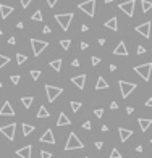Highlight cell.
<instances>
[{"label":"cell","instance_id":"52a82bcc","mask_svg":"<svg viewBox=\"0 0 152 158\" xmlns=\"http://www.w3.org/2000/svg\"><path fill=\"white\" fill-rule=\"evenodd\" d=\"M118 85H120V92H122L123 98H128L131 95V92H134V89H136L134 82H126V81H118Z\"/></svg>","mask_w":152,"mask_h":158},{"label":"cell","instance_id":"7a4b0ae2","mask_svg":"<svg viewBox=\"0 0 152 158\" xmlns=\"http://www.w3.org/2000/svg\"><path fill=\"white\" fill-rule=\"evenodd\" d=\"M55 19H57V23L60 24L62 29L68 31L71 24V19H73V13H58V15H55Z\"/></svg>","mask_w":152,"mask_h":158},{"label":"cell","instance_id":"6125c7cd","mask_svg":"<svg viewBox=\"0 0 152 158\" xmlns=\"http://www.w3.org/2000/svg\"><path fill=\"white\" fill-rule=\"evenodd\" d=\"M86 158H89V157H86Z\"/></svg>","mask_w":152,"mask_h":158},{"label":"cell","instance_id":"ba28073f","mask_svg":"<svg viewBox=\"0 0 152 158\" xmlns=\"http://www.w3.org/2000/svg\"><path fill=\"white\" fill-rule=\"evenodd\" d=\"M134 5H136V0H128V2H122L118 5V8L122 10L125 15H128L130 18H133L134 15Z\"/></svg>","mask_w":152,"mask_h":158},{"label":"cell","instance_id":"6f0895ef","mask_svg":"<svg viewBox=\"0 0 152 158\" xmlns=\"http://www.w3.org/2000/svg\"><path fill=\"white\" fill-rule=\"evenodd\" d=\"M110 2H112V0H105V3H110Z\"/></svg>","mask_w":152,"mask_h":158},{"label":"cell","instance_id":"f35d334b","mask_svg":"<svg viewBox=\"0 0 152 158\" xmlns=\"http://www.w3.org/2000/svg\"><path fill=\"white\" fill-rule=\"evenodd\" d=\"M20 2H21V6H23V8H28V6L31 5V2H33V0H20Z\"/></svg>","mask_w":152,"mask_h":158},{"label":"cell","instance_id":"6da1fadb","mask_svg":"<svg viewBox=\"0 0 152 158\" xmlns=\"http://www.w3.org/2000/svg\"><path fill=\"white\" fill-rule=\"evenodd\" d=\"M81 149H84V144L79 140L76 132H70L68 140H67V144H65V150H81Z\"/></svg>","mask_w":152,"mask_h":158},{"label":"cell","instance_id":"bcb514c9","mask_svg":"<svg viewBox=\"0 0 152 158\" xmlns=\"http://www.w3.org/2000/svg\"><path fill=\"white\" fill-rule=\"evenodd\" d=\"M110 108H112V110H117V108H118V103H117V102H112V103H110Z\"/></svg>","mask_w":152,"mask_h":158},{"label":"cell","instance_id":"4316f807","mask_svg":"<svg viewBox=\"0 0 152 158\" xmlns=\"http://www.w3.org/2000/svg\"><path fill=\"white\" fill-rule=\"evenodd\" d=\"M31 19H33V21H42V11H41V10L34 11L33 16H31Z\"/></svg>","mask_w":152,"mask_h":158},{"label":"cell","instance_id":"d590c367","mask_svg":"<svg viewBox=\"0 0 152 158\" xmlns=\"http://www.w3.org/2000/svg\"><path fill=\"white\" fill-rule=\"evenodd\" d=\"M41 158H52V153L47 150H41Z\"/></svg>","mask_w":152,"mask_h":158},{"label":"cell","instance_id":"9f6ffc18","mask_svg":"<svg viewBox=\"0 0 152 158\" xmlns=\"http://www.w3.org/2000/svg\"><path fill=\"white\" fill-rule=\"evenodd\" d=\"M23 26H25V24H23V23H21V21H20V23H18V24H16V27H18V29H23Z\"/></svg>","mask_w":152,"mask_h":158},{"label":"cell","instance_id":"1f68e13d","mask_svg":"<svg viewBox=\"0 0 152 158\" xmlns=\"http://www.w3.org/2000/svg\"><path fill=\"white\" fill-rule=\"evenodd\" d=\"M110 158H122L120 150L118 149H112V152H110Z\"/></svg>","mask_w":152,"mask_h":158},{"label":"cell","instance_id":"f5cc1de1","mask_svg":"<svg viewBox=\"0 0 152 158\" xmlns=\"http://www.w3.org/2000/svg\"><path fill=\"white\" fill-rule=\"evenodd\" d=\"M81 31H83V32H88V26L83 24V26H81Z\"/></svg>","mask_w":152,"mask_h":158},{"label":"cell","instance_id":"681fc988","mask_svg":"<svg viewBox=\"0 0 152 158\" xmlns=\"http://www.w3.org/2000/svg\"><path fill=\"white\" fill-rule=\"evenodd\" d=\"M133 111H134V108H133V106H126V113H128V115H131Z\"/></svg>","mask_w":152,"mask_h":158},{"label":"cell","instance_id":"816d5d0a","mask_svg":"<svg viewBox=\"0 0 152 158\" xmlns=\"http://www.w3.org/2000/svg\"><path fill=\"white\" fill-rule=\"evenodd\" d=\"M143 150H144V147H143V145H138V147H136V152H139V153H141Z\"/></svg>","mask_w":152,"mask_h":158},{"label":"cell","instance_id":"94428289","mask_svg":"<svg viewBox=\"0 0 152 158\" xmlns=\"http://www.w3.org/2000/svg\"><path fill=\"white\" fill-rule=\"evenodd\" d=\"M151 144H152V139H151Z\"/></svg>","mask_w":152,"mask_h":158},{"label":"cell","instance_id":"8fae6325","mask_svg":"<svg viewBox=\"0 0 152 158\" xmlns=\"http://www.w3.org/2000/svg\"><path fill=\"white\" fill-rule=\"evenodd\" d=\"M0 116H15V110H13V106L8 100L3 102L2 108H0Z\"/></svg>","mask_w":152,"mask_h":158},{"label":"cell","instance_id":"2e32d148","mask_svg":"<svg viewBox=\"0 0 152 158\" xmlns=\"http://www.w3.org/2000/svg\"><path fill=\"white\" fill-rule=\"evenodd\" d=\"M104 27H107V29H112V31H118V18L117 16H113V18L107 19L105 23H104Z\"/></svg>","mask_w":152,"mask_h":158},{"label":"cell","instance_id":"c3c4849f","mask_svg":"<svg viewBox=\"0 0 152 158\" xmlns=\"http://www.w3.org/2000/svg\"><path fill=\"white\" fill-rule=\"evenodd\" d=\"M89 47V44L88 42H81V50H86Z\"/></svg>","mask_w":152,"mask_h":158},{"label":"cell","instance_id":"680465c9","mask_svg":"<svg viewBox=\"0 0 152 158\" xmlns=\"http://www.w3.org/2000/svg\"><path fill=\"white\" fill-rule=\"evenodd\" d=\"M2 85H3V84H2V81H0V87H2Z\"/></svg>","mask_w":152,"mask_h":158},{"label":"cell","instance_id":"f6af8a7d","mask_svg":"<svg viewBox=\"0 0 152 158\" xmlns=\"http://www.w3.org/2000/svg\"><path fill=\"white\" fill-rule=\"evenodd\" d=\"M71 65H73V66H76V68H78V66H79V60H78V58H75V60L71 61Z\"/></svg>","mask_w":152,"mask_h":158},{"label":"cell","instance_id":"836d02e7","mask_svg":"<svg viewBox=\"0 0 152 158\" xmlns=\"http://www.w3.org/2000/svg\"><path fill=\"white\" fill-rule=\"evenodd\" d=\"M20 79H21V76H20V74H13V76H10V81L13 82V84H20Z\"/></svg>","mask_w":152,"mask_h":158},{"label":"cell","instance_id":"cb8c5ba5","mask_svg":"<svg viewBox=\"0 0 152 158\" xmlns=\"http://www.w3.org/2000/svg\"><path fill=\"white\" fill-rule=\"evenodd\" d=\"M34 131V126L33 124H28V123H23V136L28 137L31 132Z\"/></svg>","mask_w":152,"mask_h":158},{"label":"cell","instance_id":"5bb4252c","mask_svg":"<svg viewBox=\"0 0 152 158\" xmlns=\"http://www.w3.org/2000/svg\"><path fill=\"white\" fill-rule=\"evenodd\" d=\"M128 49H126V44L123 42H118V45L115 47V49H113V55H120V57H128Z\"/></svg>","mask_w":152,"mask_h":158},{"label":"cell","instance_id":"484cf974","mask_svg":"<svg viewBox=\"0 0 152 158\" xmlns=\"http://www.w3.org/2000/svg\"><path fill=\"white\" fill-rule=\"evenodd\" d=\"M33 97H21V103L25 108H31V105H33Z\"/></svg>","mask_w":152,"mask_h":158},{"label":"cell","instance_id":"ffe728a7","mask_svg":"<svg viewBox=\"0 0 152 158\" xmlns=\"http://www.w3.org/2000/svg\"><path fill=\"white\" fill-rule=\"evenodd\" d=\"M68 124H71V119L68 118L65 113H60V116H58V119H57V126H68Z\"/></svg>","mask_w":152,"mask_h":158},{"label":"cell","instance_id":"277c9868","mask_svg":"<svg viewBox=\"0 0 152 158\" xmlns=\"http://www.w3.org/2000/svg\"><path fill=\"white\" fill-rule=\"evenodd\" d=\"M63 92V89L58 87V85H52V84H46V94H47V98H49V102L52 103V102L57 100V97Z\"/></svg>","mask_w":152,"mask_h":158},{"label":"cell","instance_id":"7dc6e473","mask_svg":"<svg viewBox=\"0 0 152 158\" xmlns=\"http://www.w3.org/2000/svg\"><path fill=\"white\" fill-rule=\"evenodd\" d=\"M146 106H149V108H152V97L146 100Z\"/></svg>","mask_w":152,"mask_h":158},{"label":"cell","instance_id":"ab89813d","mask_svg":"<svg viewBox=\"0 0 152 158\" xmlns=\"http://www.w3.org/2000/svg\"><path fill=\"white\" fill-rule=\"evenodd\" d=\"M136 52H138V55H144V53H146V49H144L143 45H139V47H138V50H136Z\"/></svg>","mask_w":152,"mask_h":158},{"label":"cell","instance_id":"91938a15","mask_svg":"<svg viewBox=\"0 0 152 158\" xmlns=\"http://www.w3.org/2000/svg\"><path fill=\"white\" fill-rule=\"evenodd\" d=\"M2 34H3V32H2V29H0V36H2Z\"/></svg>","mask_w":152,"mask_h":158},{"label":"cell","instance_id":"d6a6232c","mask_svg":"<svg viewBox=\"0 0 152 158\" xmlns=\"http://www.w3.org/2000/svg\"><path fill=\"white\" fill-rule=\"evenodd\" d=\"M31 78H33L34 81H37V79L41 78V71L39 70H31Z\"/></svg>","mask_w":152,"mask_h":158},{"label":"cell","instance_id":"9a60e30c","mask_svg":"<svg viewBox=\"0 0 152 158\" xmlns=\"http://www.w3.org/2000/svg\"><path fill=\"white\" fill-rule=\"evenodd\" d=\"M31 153H33V145H26L23 149L16 150V155L20 158H31Z\"/></svg>","mask_w":152,"mask_h":158},{"label":"cell","instance_id":"7bdbcfd3","mask_svg":"<svg viewBox=\"0 0 152 158\" xmlns=\"http://www.w3.org/2000/svg\"><path fill=\"white\" fill-rule=\"evenodd\" d=\"M42 32H44V34H50V32H52V29H50V27H49V26H44V29H42Z\"/></svg>","mask_w":152,"mask_h":158},{"label":"cell","instance_id":"f907efd6","mask_svg":"<svg viewBox=\"0 0 152 158\" xmlns=\"http://www.w3.org/2000/svg\"><path fill=\"white\" fill-rule=\"evenodd\" d=\"M101 131H102V132H107V131H109V126H107V124H104V126H102V129H101Z\"/></svg>","mask_w":152,"mask_h":158},{"label":"cell","instance_id":"8d00e7d4","mask_svg":"<svg viewBox=\"0 0 152 158\" xmlns=\"http://www.w3.org/2000/svg\"><path fill=\"white\" fill-rule=\"evenodd\" d=\"M91 128H92L91 121H86V123H83V129H86V131H91Z\"/></svg>","mask_w":152,"mask_h":158},{"label":"cell","instance_id":"ac0fdd59","mask_svg":"<svg viewBox=\"0 0 152 158\" xmlns=\"http://www.w3.org/2000/svg\"><path fill=\"white\" fill-rule=\"evenodd\" d=\"M138 124H139L141 131H143V132H146L147 129L151 128V124H152V119H149V118H138Z\"/></svg>","mask_w":152,"mask_h":158},{"label":"cell","instance_id":"83f0119b","mask_svg":"<svg viewBox=\"0 0 152 158\" xmlns=\"http://www.w3.org/2000/svg\"><path fill=\"white\" fill-rule=\"evenodd\" d=\"M26 60H28L26 55H23V53H16V63H18V65L26 63Z\"/></svg>","mask_w":152,"mask_h":158},{"label":"cell","instance_id":"44dd1931","mask_svg":"<svg viewBox=\"0 0 152 158\" xmlns=\"http://www.w3.org/2000/svg\"><path fill=\"white\" fill-rule=\"evenodd\" d=\"M49 116H50V111L44 105H41L39 106V111H37V118H49Z\"/></svg>","mask_w":152,"mask_h":158},{"label":"cell","instance_id":"3957f363","mask_svg":"<svg viewBox=\"0 0 152 158\" xmlns=\"http://www.w3.org/2000/svg\"><path fill=\"white\" fill-rule=\"evenodd\" d=\"M134 71L139 74L144 81H149L151 79V71H152V63H144V65H138L134 66Z\"/></svg>","mask_w":152,"mask_h":158},{"label":"cell","instance_id":"e575fe53","mask_svg":"<svg viewBox=\"0 0 152 158\" xmlns=\"http://www.w3.org/2000/svg\"><path fill=\"white\" fill-rule=\"evenodd\" d=\"M99 63H101V58L99 57H91V65L92 66H97Z\"/></svg>","mask_w":152,"mask_h":158},{"label":"cell","instance_id":"5b68a950","mask_svg":"<svg viewBox=\"0 0 152 158\" xmlns=\"http://www.w3.org/2000/svg\"><path fill=\"white\" fill-rule=\"evenodd\" d=\"M47 45H49V42H46V40L31 39V47H33V53H34V57H39V55L47 49Z\"/></svg>","mask_w":152,"mask_h":158},{"label":"cell","instance_id":"f546056e","mask_svg":"<svg viewBox=\"0 0 152 158\" xmlns=\"http://www.w3.org/2000/svg\"><path fill=\"white\" fill-rule=\"evenodd\" d=\"M70 106H71V110H73V111L76 113V111H79V110H81L83 103H81V102H71Z\"/></svg>","mask_w":152,"mask_h":158},{"label":"cell","instance_id":"4dcf8cb0","mask_svg":"<svg viewBox=\"0 0 152 158\" xmlns=\"http://www.w3.org/2000/svg\"><path fill=\"white\" fill-rule=\"evenodd\" d=\"M60 45L63 47V50H68L71 45V40L70 39H65V40H60Z\"/></svg>","mask_w":152,"mask_h":158},{"label":"cell","instance_id":"11a10c76","mask_svg":"<svg viewBox=\"0 0 152 158\" xmlns=\"http://www.w3.org/2000/svg\"><path fill=\"white\" fill-rule=\"evenodd\" d=\"M109 68H110V71H117V66H115V65H110Z\"/></svg>","mask_w":152,"mask_h":158},{"label":"cell","instance_id":"4fadbf2b","mask_svg":"<svg viewBox=\"0 0 152 158\" xmlns=\"http://www.w3.org/2000/svg\"><path fill=\"white\" fill-rule=\"evenodd\" d=\"M13 11H15L13 6H8V5H5V3H0V18L2 19H7Z\"/></svg>","mask_w":152,"mask_h":158},{"label":"cell","instance_id":"9c48e42d","mask_svg":"<svg viewBox=\"0 0 152 158\" xmlns=\"http://www.w3.org/2000/svg\"><path fill=\"white\" fill-rule=\"evenodd\" d=\"M15 131H16V123H10V124L2 126V128H0V132H2L8 140L15 139Z\"/></svg>","mask_w":152,"mask_h":158},{"label":"cell","instance_id":"7402d4cb","mask_svg":"<svg viewBox=\"0 0 152 158\" xmlns=\"http://www.w3.org/2000/svg\"><path fill=\"white\" fill-rule=\"evenodd\" d=\"M101 89H109V84L102 76L97 78V84H96V90H101Z\"/></svg>","mask_w":152,"mask_h":158},{"label":"cell","instance_id":"ee69618b","mask_svg":"<svg viewBox=\"0 0 152 158\" xmlns=\"http://www.w3.org/2000/svg\"><path fill=\"white\" fill-rule=\"evenodd\" d=\"M8 44H10V45H15V44H16V39H15V37H10V39H8Z\"/></svg>","mask_w":152,"mask_h":158},{"label":"cell","instance_id":"603a6c76","mask_svg":"<svg viewBox=\"0 0 152 158\" xmlns=\"http://www.w3.org/2000/svg\"><path fill=\"white\" fill-rule=\"evenodd\" d=\"M49 65H50V68H52L54 71H60V70H62V58H57V60H52Z\"/></svg>","mask_w":152,"mask_h":158},{"label":"cell","instance_id":"d4e9b609","mask_svg":"<svg viewBox=\"0 0 152 158\" xmlns=\"http://www.w3.org/2000/svg\"><path fill=\"white\" fill-rule=\"evenodd\" d=\"M152 8V2H147V0H141V11L147 13Z\"/></svg>","mask_w":152,"mask_h":158},{"label":"cell","instance_id":"8992f818","mask_svg":"<svg viewBox=\"0 0 152 158\" xmlns=\"http://www.w3.org/2000/svg\"><path fill=\"white\" fill-rule=\"evenodd\" d=\"M78 8L92 18V16L96 15V0H86V2H81L78 5Z\"/></svg>","mask_w":152,"mask_h":158},{"label":"cell","instance_id":"db71d44e","mask_svg":"<svg viewBox=\"0 0 152 158\" xmlns=\"http://www.w3.org/2000/svg\"><path fill=\"white\" fill-rule=\"evenodd\" d=\"M104 44H105V39H104V37H101V39H99V45H104Z\"/></svg>","mask_w":152,"mask_h":158},{"label":"cell","instance_id":"f1b7e54d","mask_svg":"<svg viewBox=\"0 0 152 158\" xmlns=\"http://www.w3.org/2000/svg\"><path fill=\"white\" fill-rule=\"evenodd\" d=\"M10 63V58L7 57V55H0V70H2L5 65H8Z\"/></svg>","mask_w":152,"mask_h":158},{"label":"cell","instance_id":"60d3db41","mask_svg":"<svg viewBox=\"0 0 152 158\" xmlns=\"http://www.w3.org/2000/svg\"><path fill=\"white\" fill-rule=\"evenodd\" d=\"M46 2L49 3V6H50V8H54V6L57 5V2H58V0H46Z\"/></svg>","mask_w":152,"mask_h":158},{"label":"cell","instance_id":"7c38bea8","mask_svg":"<svg viewBox=\"0 0 152 158\" xmlns=\"http://www.w3.org/2000/svg\"><path fill=\"white\" fill-rule=\"evenodd\" d=\"M41 142L42 144H52V145H54L55 144V136H54V131H52V129H47L46 132L42 134V136H41Z\"/></svg>","mask_w":152,"mask_h":158},{"label":"cell","instance_id":"74e56055","mask_svg":"<svg viewBox=\"0 0 152 158\" xmlns=\"http://www.w3.org/2000/svg\"><path fill=\"white\" fill-rule=\"evenodd\" d=\"M94 115L97 116V118H102V116H104V110H102V108H97V110H94Z\"/></svg>","mask_w":152,"mask_h":158},{"label":"cell","instance_id":"d6986e66","mask_svg":"<svg viewBox=\"0 0 152 158\" xmlns=\"http://www.w3.org/2000/svg\"><path fill=\"white\" fill-rule=\"evenodd\" d=\"M118 134H120V140H122V142H126V140L133 136V131H131V129L120 128V129H118Z\"/></svg>","mask_w":152,"mask_h":158},{"label":"cell","instance_id":"e0dca14e","mask_svg":"<svg viewBox=\"0 0 152 158\" xmlns=\"http://www.w3.org/2000/svg\"><path fill=\"white\" fill-rule=\"evenodd\" d=\"M71 82L76 85L78 89H84V82H86V74H79V76H75V78H71Z\"/></svg>","mask_w":152,"mask_h":158},{"label":"cell","instance_id":"30bf717a","mask_svg":"<svg viewBox=\"0 0 152 158\" xmlns=\"http://www.w3.org/2000/svg\"><path fill=\"white\" fill-rule=\"evenodd\" d=\"M151 26H152V23L151 21H146V23H143V24H139V26H136V32H139L143 37H146V39H149L151 37Z\"/></svg>","mask_w":152,"mask_h":158},{"label":"cell","instance_id":"b9f144b4","mask_svg":"<svg viewBox=\"0 0 152 158\" xmlns=\"http://www.w3.org/2000/svg\"><path fill=\"white\" fill-rule=\"evenodd\" d=\"M94 145H96V149H97V150H102V147H104V142H101V140H97V142H96Z\"/></svg>","mask_w":152,"mask_h":158}]
</instances>
